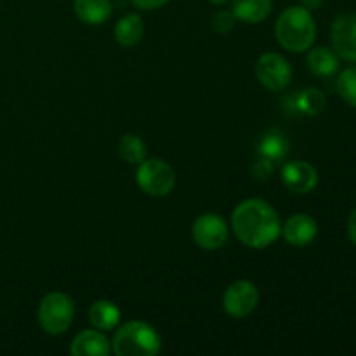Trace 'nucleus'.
<instances>
[{
    "label": "nucleus",
    "mask_w": 356,
    "mask_h": 356,
    "mask_svg": "<svg viewBox=\"0 0 356 356\" xmlns=\"http://www.w3.org/2000/svg\"><path fill=\"white\" fill-rule=\"evenodd\" d=\"M232 225L236 238L252 249H266L282 233L277 211L261 198H249L236 205Z\"/></svg>",
    "instance_id": "nucleus-1"
},
{
    "label": "nucleus",
    "mask_w": 356,
    "mask_h": 356,
    "mask_svg": "<svg viewBox=\"0 0 356 356\" xmlns=\"http://www.w3.org/2000/svg\"><path fill=\"white\" fill-rule=\"evenodd\" d=\"M277 38L282 47L292 52L308 51L316 37V24L309 9L302 6H292L278 16Z\"/></svg>",
    "instance_id": "nucleus-2"
},
{
    "label": "nucleus",
    "mask_w": 356,
    "mask_h": 356,
    "mask_svg": "<svg viewBox=\"0 0 356 356\" xmlns=\"http://www.w3.org/2000/svg\"><path fill=\"white\" fill-rule=\"evenodd\" d=\"M162 348L159 332L152 325L131 320L117 330L113 353L118 356H155Z\"/></svg>",
    "instance_id": "nucleus-3"
},
{
    "label": "nucleus",
    "mask_w": 356,
    "mask_h": 356,
    "mask_svg": "<svg viewBox=\"0 0 356 356\" xmlns=\"http://www.w3.org/2000/svg\"><path fill=\"white\" fill-rule=\"evenodd\" d=\"M75 315L73 299L65 292H51L38 306V322L51 336H61L70 329Z\"/></svg>",
    "instance_id": "nucleus-4"
},
{
    "label": "nucleus",
    "mask_w": 356,
    "mask_h": 356,
    "mask_svg": "<svg viewBox=\"0 0 356 356\" xmlns=\"http://www.w3.org/2000/svg\"><path fill=\"white\" fill-rule=\"evenodd\" d=\"M139 188L149 197H165L176 186V174L172 167L160 159L143 160L136 172Z\"/></svg>",
    "instance_id": "nucleus-5"
},
{
    "label": "nucleus",
    "mask_w": 356,
    "mask_h": 356,
    "mask_svg": "<svg viewBox=\"0 0 356 356\" xmlns=\"http://www.w3.org/2000/svg\"><path fill=\"white\" fill-rule=\"evenodd\" d=\"M256 75L268 90L278 92V90L287 89L289 83H291L292 68L284 56L266 52L257 59Z\"/></svg>",
    "instance_id": "nucleus-6"
},
{
    "label": "nucleus",
    "mask_w": 356,
    "mask_h": 356,
    "mask_svg": "<svg viewBox=\"0 0 356 356\" xmlns=\"http://www.w3.org/2000/svg\"><path fill=\"white\" fill-rule=\"evenodd\" d=\"M259 302V291L249 280H238L229 285L222 298L226 313L233 318H245L256 309Z\"/></svg>",
    "instance_id": "nucleus-7"
},
{
    "label": "nucleus",
    "mask_w": 356,
    "mask_h": 356,
    "mask_svg": "<svg viewBox=\"0 0 356 356\" xmlns=\"http://www.w3.org/2000/svg\"><path fill=\"white\" fill-rule=\"evenodd\" d=\"M195 243L200 249L205 250H216L221 249L228 240V226H226L225 219L218 214H202L193 222V229H191Z\"/></svg>",
    "instance_id": "nucleus-8"
},
{
    "label": "nucleus",
    "mask_w": 356,
    "mask_h": 356,
    "mask_svg": "<svg viewBox=\"0 0 356 356\" xmlns=\"http://www.w3.org/2000/svg\"><path fill=\"white\" fill-rule=\"evenodd\" d=\"M332 47L339 58L346 61H356V14H341L334 19Z\"/></svg>",
    "instance_id": "nucleus-9"
},
{
    "label": "nucleus",
    "mask_w": 356,
    "mask_h": 356,
    "mask_svg": "<svg viewBox=\"0 0 356 356\" xmlns=\"http://www.w3.org/2000/svg\"><path fill=\"white\" fill-rule=\"evenodd\" d=\"M284 184L294 193H309L318 183V172L315 167L302 160L285 163L282 169Z\"/></svg>",
    "instance_id": "nucleus-10"
},
{
    "label": "nucleus",
    "mask_w": 356,
    "mask_h": 356,
    "mask_svg": "<svg viewBox=\"0 0 356 356\" xmlns=\"http://www.w3.org/2000/svg\"><path fill=\"white\" fill-rule=\"evenodd\" d=\"M318 235V225L308 214H294L284 226V236L291 245L306 247Z\"/></svg>",
    "instance_id": "nucleus-11"
},
{
    "label": "nucleus",
    "mask_w": 356,
    "mask_h": 356,
    "mask_svg": "<svg viewBox=\"0 0 356 356\" xmlns=\"http://www.w3.org/2000/svg\"><path fill=\"white\" fill-rule=\"evenodd\" d=\"M110 353V341L97 330H83L72 343V355L75 356H108Z\"/></svg>",
    "instance_id": "nucleus-12"
},
{
    "label": "nucleus",
    "mask_w": 356,
    "mask_h": 356,
    "mask_svg": "<svg viewBox=\"0 0 356 356\" xmlns=\"http://www.w3.org/2000/svg\"><path fill=\"white\" fill-rule=\"evenodd\" d=\"M273 10V0H233L232 13L243 23L256 24L266 19Z\"/></svg>",
    "instance_id": "nucleus-13"
},
{
    "label": "nucleus",
    "mask_w": 356,
    "mask_h": 356,
    "mask_svg": "<svg viewBox=\"0 0 356 356\" xmlns=\"http://www.w3.org/2000/svg\"><path fill=\"white\" fill-rule=\"evenodd\" d=\"M76 17L86 24H103L111 14L110 0H75L73 2Z\"/></svg>",
    "instance_id": "nucleus-14"
},
{
    "label": "nucleus",
    "mask_w": 356,
    "mask_h": 356,
    "mask_svg": "<svg viewBox=\"0 0 356 356\" xmlns=\"http://www.w3.org/2000/svg\"><path fill=\"white\" fill-rule=\"evenodd\" d=\"M143 33H145V24H143L141 16L138 14H127L122 17L115 26V38L124 47H134L141 42Z\"/></svg>",
    "instance_id": "nucleus-15"
},
{
    "label": "nucleus",
    "mask_w": 356,
    "mask_h": 356,
    "mask_svg": "<svg viewBox=\"0 0 356 356\" xmlns=\"http://www.w3.org/2000/svg\"><path fill=\"white\" fill-rule=\"evenodd\" d=\"M89 322L97 330H111L120 322V309L111 301H96L89 308Z\"/></svg>",
    "instance_id": "nucleus-16"
},
{
    "label": "nucleus",
    "mask_w": 356,
    "mask_h": 356,
    "mask_svg": "<svg viewBox=\"0 0 356 356\" xmlns=\"http://www.w3.org/2000/svg\"><path fill=\"white\" fill-rule=\"evenodd\" d=\"M308 68L318 76H332L339 68V59L329 47H316L309 52Z\"/></svg>",
    "instance_id": "nucleus-17"
},
{
    "label": "nucleus",
    "mask_w": 356,
    "mask_h": 356,
    "mask_svg": "<svg viewBox=\"0 0 356 356\" xmlns=\"http://www.w3.org/2000/svg\"><path fill=\"white\" fill-rule=\"evenodd\" d=\"M289 153V139L280 131H270L259 143V155L277 163Z\"/></svg>",
    "instance_id": "nucleus-18"
},
{
    "label": "nucleus",
    "mask_w": 356,
    "mask_h": 356,
    "mask_svg": "<svg viewBox=\"0 0 356 356\" xmlns=\"http://www.w3.org/2000/svg\"><path fill=\"white\" fill-rule=\"evenodd\" d=\"M120 155L122 159L125 160L127 163H139L146 159V146L143 143L141 138H138L136 134H125L124 138L120 139Z\"/></svg>",
    "instance_id": "nucleus-19"
},
{
    "label": "nucleus",
    "mask_w": 356,
    "mask_h": 356,
    "mask_svg": "<svg viewBox=\"0 0 356 356\" xmlns=\"http://www.w3.org/2000/svg\"><path fill=\"white\" fill-rule=\"evenodd\" d=\"M325 104V96H323V92H320L318 89L301 90V92L298 94V97H296V106H298V110L305 115H318L320 111H323Z\"/></svg>",
    "instance_id": "nucleus-20"
},
{
    "label": "nucleus",
    "mask_w": 356,
    "mask_h": 356,
    "mask_svg": "<svg viewBox=\"0 0 356 356\" xmlns=\"http://www.w3.org/2000/svg\"><path fill=\"white\" fill-rule=\"evenodd\" d=\"M337 92L350 106L356 108V66L346 68L337 79Z\"/></svg>",
    "instance_id": "nucleus-21"
},
{
    "label": "nucleus",
    "mask_w": 356,
    "mask_h": 356,
    "mask_svg": "<svg viewBox=\"0 0 356 356\" xmlns=\"http://www.w3.org/2000/svg\"><path fill=\"white\" fill-rule=\"evenodd\" d=\"M235 19L236 17L233 16L232 10H219V13L214 14L212 17L211 24H212V30L216 33H229L235 26Z\"/></svg>",
    "instance_id": "nucleus-22"
},
{
    "label": "nucleus",
    "mask_w": 356,
    "mask_h": 356,
    "mask_svg": "<svg viewBox=\"0 0 356 356\" xmlns=\"http://www.w3.org/2000/svg\"><path fill=\"white\" fill-rule=\"evenodd\" d=\"M273 169H275V162L261 156V160H257V162L252 165V176L256 177L257 181H264L271 176Z\"/></svg>",
    "instance_id": "nucleus-23"
},
{
    "label": "nucleus",
    "mask_w": 356,
    "mask_h": 356,
    "mask_svg": "<svg viewBox=\"0 0 356 356\" xmlns=\"http://www.w3.org/2000/svg\"><path fill=\"white\" fill-rule=\"evenodd\" d=\"M136 7L139 9H146V10H153V9H159V7L165 6L169 0H132Z\"/></svg>",
    "instance_id": "nucleus-24"
},
{
    "label": "nucleus",
    "mask_w": 356,
    "mask_h": 356,
    "mask_svg": "<svg viewBox=\"0 0 356 356\" xmlns=\"http://www.w3.org/2000/svg\"><path fill=\"white\" fill-rule=\"evenodd\" d=\"M348 235H350L351 242L356 245V209L351 212L350 219H348Z\"/></svg>",
    "instance_id": "nucleus-25"
},
{
    "label": "nucleus",
    "mask_w": 356,
    "mask_h": 356,
    "mask_svg": "<svg viewBox=\"0 0 356 356\" xmlns=\"http://www.w3.org/2000/svg\"><path fill=\"white\" fill-rule=\"evenodd\" d=\"M322 2L323 0H301L302 7H306V9H318Z\"/></svg>",
    "instance_id": "nucleus-26"
},
{
    "label": "nucleus",
    "mask_w": 356,
    "mask_h": 356,
    "mask_svg": "<svg viewBox=\"0 0 356 356\" xmlns=\"http://www.w3.org/2000/svg\"><path fill=\"white\" fill-rule=\"evenodd\" d=\"M211 3H216V6H221V3H226L228 0H209Z\"/></svg>",
    "instance_id": "nucleus-27"
}]
</instances>
